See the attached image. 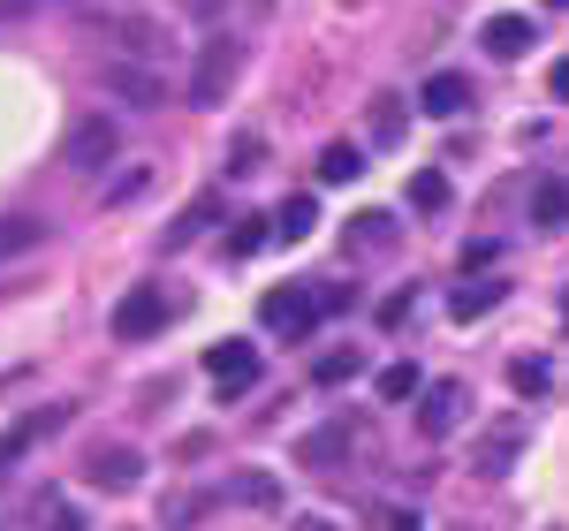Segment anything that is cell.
<instances>
[{
    "instance_id": "35",
    "label": "cell",
    "mask_w": 569,
    "mask_h": 531,
    "mask_svg": "<svg viewBox=\"0 0 569 531\" xmlns=\"http://www.w3.org/2000/svg\"><path fill=\"white\" fill-rule=\"evenodd\" d=\"M31 16V0H0V23H23Z\"/></svg>"
},
{
    "instance_id": "34",
    "label": "cell",
    "mask_w": 569,
    "mask_h": 531,
    "mask_svg": "<svg viewBox=\"0 0 569 531\" xmlns=\"http://www.w3.org/2000/svg\"><path fill=\"white\" fill-rule=\"evenodd\" d=\"M388 531H426V517H410V509H395V517H388Z\"/></svg>"
},
{
    "instance_id": "32",
    "label": "cell",
    "mask_w": 569,
    "mask_h": 531,
    "mask_svg": "<svg viewBox=\"0 0 569 531\" xmlns=\"http://www.w3.org/2000/svg\"><path fill=\"white\" fill-rule=\"evenodd\" d=\"M547 91H555V99H569V61H555V69H547Z\"/></svg>"
},
{
    "instance_id": "10",
    "label": "cell",
    "mask_w": 569,
    "mask_h": 531,
    "mask_svg": "<svg viewBox=\"0 0 569 531\" xmlns=\"http://www.w3.org/2000/svg\"><path fill=\"white\" fill-rule=\"evenodd\" d=\"M84 479L107 487V493H130L137 479H144V455H137V448H99V455L84 463Z\"/></svg>"
},
{
    "instance_id": "14",
    "label": "cell",
    "mask_w": 569,
    "mask_h": 531,
    "mask_svg": "<svg viewBox=\"0 0 569 531\" xmlns=\"http://www.w3.org/2000/svg\"><path fill=\"white\" fill-rule=\"evenodd\" d=\"M479 39H486V53H493V61H517V53H531V39H539V31H531L525 16H493Z\"/></svg>"
},
{
    "instance_id": "36",
    "label": "cell",
    "mask_w": 569,
    "mask_h": 531,
    "mask_svg": "<svg viewBox=\"0 0 569 531\" xmlns=\"http://www.w3.org/2000/svg\"><path fill=\"white\" fill-rule=\"evenodd\" d=\"M297 531H335V524H327V517H305V524H297Z\"/></svg>"
},
{
    "instance_id": "6",
    "label": "cell",
    "mask_w": 569,
    "mask_h": 531,
    "mask_svg": "<svg viewBox=\"0 0 569 531\" xmlns=\"http://www.w3.org/2000/svg\"><path fill=\"white\" fill-rule=\"evenodd\" d=\"M99 84L114 91V99H130V107H160V99H168V77H160L152 61H122V53L99 69Z\"/></svg>"
},
{
    "instance_id": "26",
    "label": "cell",
    "mask_w": 569,
    "mask_h": 531,
    "mask_svg": "<svg viewBox=\"0 0 569 531\" xmlns=\"http://www.w3.org/2000/svg\"><path fill=\"white\" fill-rule=\"evenodd\" d=\"M509 380H517V395H547L555 364H547V357H517V364H509Z\"/></svg>"
},
{
    "instance_id": "30",
    "label": "cell",
    "mask_w": 569,
    "mask_h": 531,
    "mask_svg": "<svg viewBox=\"0 0 569 531\" xmlns=\"http://www.w3.org/2000/svg\"><path fill=\"white\" fill-rule=\"evenodd\" d=\"M372 130H380V137H402V107H395V99H380V107H372Z\"/></svg>"
},
{
    "instance_id": "17",
    "label": "cell",
    "mask_w": 569,
    "mask_h": 531,
    "mask_svg": "<svg viewBox=\"0 0 569 531\" xmlns=\"http://www.w3.org/2000/svg\"><path fill=\"white\" fill-rule=\"evenodd\" d=\"M39 243H46V221H31V213H0V259L39 251Z\"/></svg>"
},
{
    "instance_id": "23",
    "label": "cell",
    "mask_w": 569,
    "mask_h": 531,
    "mask_svg": "<svg viewBox=\"0 0 569 531\" xmlns=\"http://www.w3.org/2000/svg\"><path fill=\"white\" fill-rule=\"evenodd\" d=\"M410 206H418V213H440V206H448V176H440V168H418V176H410Z\"/></svg>"
},
{
    "instance_id": "13",
    "label": "cell",
    "mask_w": 569,
    "mask_h": 531,
    "mask_svg": "<svg viewBox=\"0 0 569 531\" xmlns=\"http://www.w3.org/2000/svg\"><path fill=\"white\" fill-rule=\"evenodd\" d=\"M418 107H426L433 122H456V114L471 107V84H463L456 69H440V77H426V91H418Z\"/></svg>"
},
{
    "instance_id": "15",
    "label": "cell",
    "mask_w": 569,
    "mask_h": 531,
    "mask_svg": "<svg viewBox=\"0 0 569 531\" xmlns=\"http://www.w3.org/2000/svg\"><path fill=\"white\" fill-rule=\"evenodd\" d=\"M342 455H350V433H342V425H319V433L297 441V463H311V471H335Z\"/></svg>"
},
{
    "instance_id": "8",
    "label": "cell",
    "mask_w": 569,
    "mask_h": 531,
    "mask_svg": "<svg viewBox=\"0 0 569 531\" xmlns=\"http://www.w3.org/2000/svg\"><path fill=\"white\" fill-rule=\"evenodd\" d=\"M418 433H426V441H448V433H456V418H463V380H433V388H418Z\"/></svg>"
},
{
    "instance_id": "21",
    "label": "cell",
    "mask_w": 569,
    "mask_h": 531,
    "mask_svg": "<svg viewBox=\"0 0 569 531\" xmlns=\"http://www.w3.org/2000/svg\"><path fill=\"white\" fill-rule=\"evenodd\" d=\"M372 388H380V402H410V395H418V388H426V372H418V364L402 357V364H388V372H380Z\"/></svg>"
},
{
    "instance_id": "22",
    "label": "cell",
    "mask_w": 569,
    "mask_h": 531,
    "mask_svg": "<svg viewBox=\"0 0 569 531\" xmlns=\"http://www.w3.org/2000/svg\"><path fill=\"white\" fill-rule=\"evenodd\" d=\"M365 176V152H357V144H327V152H319V182H357Z\"/></svg>"
},
{
    "instance_id": "11",
    "label": "cell",
    "mask_w": 569,
    "mask_h": 531,
    "mask_svg": "<svg viewBox=\"0 0 569 531\" xmlns=\"http://www.w3.org/2000/svg\"><path fill=\"white\" fill-rule=\"evenodd\" d=\"M509 304V281L501 273H479V281H456V297H448V311L471 327V319H486V311H501Z\"/></svg>"
},
{
    "instance_id": "16",
    "label": "cell",
    "mask_w": 569,
    "mask_h": 531,
    "mask_svg": "<svg viewBox=\"0 0 569 531\" xmlns=\"http://www.w3.org/2000/svg\"><path fill=\"white\" fill-rule=\"evenodd\" d=\"M213 213H220V190H206V198H190V206H182V221L168 228L160 243H168V251H182V243H198V236L213 228Z\"/></svg>"
},
{
    "instance_id": "31",
    "label": "cell",
    "mask_w": 569,
    "mask_h": 531,
    "mask_svg": "<svg viewBox=\"0 0 569 531\" xmlns=\"http://www.w3.org/2000/svg\"><path fill=\"white\" fill-rule=\"evenodd\" d=\"M402 319H410V289H402V297H388V304H380V327H402Z\"/></svg>"
},
{
    "instance_id": "29",
    "label": "cell",
    "mask_w": 569,
    "mask_h": 531,
    "mask_svg": "<svg viewBox=\"0 0 569 531\" xmlns=\"http://www.w3.org/2000/svg\"><path fill=\"white\" fill-rule=\"evenodd\" d=\"M319 297V311H350L357 304V281H327V289H311Z\"/></svg>"
},
{
    "instance_id": "33",
    "label": "cell",
    "mask_w": 569,
    "mask_h": 531,
    "mask_svg": "<svg viewBox=\"0 0 569 531\" xmlns=\"http://www.w3.org/2000/svg\"><path fill=\"white\" fill-rule=\"evenodd\" d=\"M46 531H84V517H77V509H53V524Z\"/></svg>"
},
{
    "instance_id": "1",
    "label": "cell",
    "mask_w": 569,
    "mask_h": 531,
    "mask_svg": "<svg viewBox=\"0 0 569 531\" xmlns=\"http://www.w3.org/2000/svg\"><path fill=\"white\" fill-rule=\"evenodd\" d=\"M236 69H243V39H206L198 46V69H190V107H220L228 84H236Z\"/></svg>"
},
{
    "instance_id": "19",
    "label": "cell",
    "mask_w": 569,
    "mask_h": 531,
    "mask_svg": "<svg viewBox=\"0 0 569 531\" xmlns=\"http://www.w3.org/2000/svg\"><path fill=\"white\" fill-rule=\"evenodd\" d=\"M357 372H365V350H327L319 364H311V380H319V388H350Z\"/></svg>"
},
{
    "instance_id": "28",
    "label": "cell",
    "mask_w": 569,
    "mask_h": 531,
    "mask_svg": "<svg viewBox=\"0 0 569 531\" xmlns=\"http://www.w3.org/2000/svg\"><path fill=\"white\" fill-rule=\"evenodd\" d=\"M266 236H273V221H243L236 236H228V251H236V259H251V251H259Z\"/></svg>"
},
{
    "instance_id": "24",
    "label": "cell",
    "mask_w": 569,
    "mask_h": 531,
    "mask_svg": "<svg viewBox=\"0 0 569 531\" xmlns=\"http://www.w3.org/2000/svg\"><path fill=\"white\" fill-rule=\"evenodd\" d=\"M350 243H357V251H388V243H395V213H357Z\"/></svg>"
},
{
    "instance_id": "18",
    "label": "cell",
    "mask_w": 569,
    "mask_h": 531,
    "mask_svg": "<svg viewBox=\"0 0 569 531\" xmlns=\"http://www.w3.org/2000/svg\"><path fill=\"white\" fill-rule=\"evenodd\" d=\"M531 221L539 228H569V182H539V190H531Z\"/></svg>"
},
{
    "instance_id": "2",
    "label": "cell",
    "mask_w": 569,
    "mask_h": 531,
    "mask_svg": "<svg viewBox=\"0 0 569 531\" xmlns=\"http://www.w3.org/2000/svg\"><path fill=\"white\" fill-rule=\"evenodd\" d=\"M259 319L281 334V342H305L311 327H319V297H311L305 281H281V289H266V297H259Z\"/></svg>"
},
{
    "instance_id": "9",
    "label": "cell",
    "mask_w": 569,
    "mask_h": 531,
    "mask_svg": "<svg viewBox=\"0 0 569 531\" xmlns=\"http://www.w3.org/2000/svg\"><path fill=\"white\" fill-rule=\"evenodd\" d=\"M525 418H501V425H486L479 433V448H471V463H479L486 479H501V471H509V463H517V455H525Z\"/></svg>"
},
{
    "instance_id": "27",
    "label": "cell",
    "mask_w": 569,
    "mask_h": 531,
    "mask_svg": "<svg viewBox=\"0 0 569 531\" xmlns=\"http://www.w3.org/2000/svg\"><path fill=\"white\" fill-rule=\"evenodd\" d=\"M228 501H251V509H273V501H281V487L251 471V479H236V487H228Z\"/></svg>"
},
{
    "instance_id": "25",
    "label": "cell",
    "mask_w": 569,
    "mask_h": 531,
    "mask_svg": "<svg viewBox=\"0 0 569 531\" xmlns=\"http://www.w3.org/2000/svg\"><path fill=\"white\" fill-rule=\"evenodd\" d=\"M259 168H266V137L243 130L236 144H228V176H259Z\"/></svg>"
},
{
    "instance_id": "7",
    "label": "cell",
    "mask_w": 569,
    "mask_h": 531,
    "mask_svg": "<svg viewBox=\"0 0 569 531\" xmlns=\"http://www.w3.org/2000/svg\"><path fill=\"white\" fill-rule=\"evenodd\" d=\"M61 425H69V402H46V410H23V418H16V425L0 433V471H8V463H23V455H31V448H39L46 433H61Z\"/></svg>"
},
{
    "instance_id": "20",
    "label": "cell",
    "mask_w": 569,
    "mask_h": 531,
    "mask_svg": "<svg viewBox=\"0 0 569 531\" xmlns=\"http://www.w3.org/2000/svg\"><path fill=\"white\" fill-rule=\"evenodd\" d=\"M311 228H319V206H311V198H289V206L273 213V236H281V243H305Z\"/></svg>"
},
{
    "instance_id": "37",
    "label": "cell",
    "mask_w": 569,
    "mask_h": 531,
    "mask_svg": "<svg viewBox=\"0 0 569 531\" xmlns=\"http://www.w3.org/2000/svg\"><path fill=\"white\" fill-rule=\"evenodd\" d=\"M547 8H569V0H547Z\"/></svg>"
},
{
    "instance_id": "3",
    "label": "cell",
    "mask_w": 569,
    "mask_h": 531,
    "mask_svg": "<svg viewBox=\"0 0 569 531\" xmlns=\"http://www.w3.org/2000/svg\"><path fill=\"white\" fill-rule=\"evenodd\" d=\"M206 372H213V388H220V402H236V395H251L259 388V342H213L206 350Z\"/></svg>"
},
{
    "instance_id": "4",
    "label": "cell",
    "mask_w": 569,
    "mask_h": 531,
    "mask_svg": "<svg viewBox=\"0 0 569 531\" xmlns=\"http://www.w3.org/2000/svg\"><path fill=\"white\" fill-rule=\"evenodd\" d=\"M168 319H176V304H168V297H160L152 281H137L130 297L114 304V342H144V334H160Z\"/></svg>"
},
{
    "instance_id": "12",
    "label": "cell",
    "mask_w": 569,
    "mask_h": 531,
    "mask_svg": "<svg viewBox=\"0 0 569 531\" xmlns=\"http://www.w3.org/2000/svg\"><path fill=\"white\" fill-rule=\"evenodd\" d=\"M114 144H122L114 122H99V114H91V122L69 130V168H107V160H114Z\"/></svg>"
},
{
    "instance_id": "5",
    "label": "cell",
    "mask_w": 569,
    "mask_h": 531,
    "mask_svg": "<svg viewBox=\"0 0 569 531\" xmlns=\"http://www.w3.org/2000/svg\"><path fill=\"white\" fill-rule=\"evenodd\" d=\"M107 46H114L122 61H152V69L176 53V46H168V31H160L152 16H107Z\"/></svg>"
}]
</instances>
